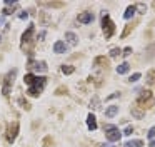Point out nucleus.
<instances>
[{
    "label": "nucleus",
    "mask_w": 155,
    "mask_h": 147,
    "mask_svg": "<svg viewBox=\"0 0 155 147\" xmlns=\"http://www.w3.org/2000/svg\"><path fill=\"white\" fill-rule=\"evenodd\" d=\"M137 9L140 10V13H145V10H147V7H145L143 3H138V5H137Z\"/></svg>",
    "instance_id": "obj_27"
},
{
    "label": "nucleus",
    "mask_w": 155,
    "mask_h": 147,
    "mask_svg": "<svg viewBox=\"0 0 155 147\" xmlns=\"http://www.w3.org/2000/svg\"><path fill=\"white\" fill-rule=\"evenodd\" d=\"M8 29H10V25H8V23H5V27H4V29H2V30H0V42L4 40V35H5V33H7V32H8Z\"/></svg>",
    "instance_id": "obj_21"
},
{
    "label": "nucleus",
    "mask_w": 155,
    "mask_h": 147,
    "mask_svg": "<svg viewBox=\"0 0 155 147\" xmlns=\"http://www.w3.org/2000/svg\"><path fill=\"white\" fill-rule=\"evenodd\" d=\"M150 147H155V140H152V142H150Z\"/></svg>",
    "instance_id": "obj_33"
},
{
    "label": "nucleus",
    "mask_w": 155,
    "mask_h": 147,
    "mask_svg": "<svg viewBox=\"0 0 155 147\" xmlns=\"http://www.w3.org/2000/svg\"><path fill=\"white\" fill-rule=\"evenodd\" d=\"M132 115H134L135 119H142V117L145 115V112L143 110H138L137 107H132Z\"/></svg>",
    "instance_id": "obj_18"
},
{
    "label": "nucleus",
    "mask_w": 155,
    "mask_h": 147,
    "mask_svg": "<svg viewBox=\"0 0 155 147\" xmlns=\"http://www.w3.org/2000/svg\"><path fill=\"white\" fill-rule=\"evenodd\" d=\"M147 137H148V139H153V137H155V127H150V130L147 132Z\"/></svg>",
    "instance_id": "obj_25"
},
{
    "label": "nucleus",
    "mask_w": 155,
    "mask_h": 147,
    "mask_svg": "<svg viewBox=\"0 0 155 147\" xmlns=\"http://www.w3.org/2000/svg\"><path fill=\"white\" fill-rule=\"evenodd\" d=\"M124 145L125 147H142V145H143V142H142V140H138V139L137 140H127Z\"/></svg>",
    "instance_id": "obj_17"
},
{
    "label": "nucleus",
    "mask_w": 155,
    "mask_h": 147,
    "mask_svg": "<svg viewBox=\"0 0 155 147\" xmlns=\"http://www.w3.org/2000/svg\"><path fill=\"white\" fill-rule=\"evenodd\" d=\"M118 114V105H110L105 110V117H115Z\"/></svg>",
    "instance_id": "obj_14"
},
{
    "label": "nucleus",
    "mask_w": 155,
    "mask_h": 147,
    "mask_svg": "<svg viewBox=\"0 0 155 147\" xmlns=\"http://www.w3.org/2000/svg\"><path fill=\"white\" fill-rule=\"evenodd\" d=\"M135 10H137V7H135V5H130V7H127V10H125V13H124V19H125V20H130L132 17H134Z\"/></svg>",
    "instance_id": "obj_13"
},
{
    "label": "nucleus",
    "mask_w": 155,
    "mask_h": 147,
    "mask_svg": "<svg viewBox=\"0 0 155 147\" xmlns=\"http://www.w3.org/2000/svg\"><path fill=\"white\" fill-rule=\"evenodd\" d=\"M145 100H148V102H152V92H150V90H143V92H140V94H138V99H137V102H138V104H143Z\"/></svg>",
    "instance_id": "obj_10"
},
{
    "label": "nucleus",
    "mask_w": 155,
    "mask_h": 147,
    "mask_svg": "<svg viewBox=\"0 0 155 147\" xmlns=\"http://www.w3.org/2000/svg\"><path fill=\"white\" fill-rule=\"evenodd\" d=\"M105 137H107L108 142H118L120 137H122V134H120V130H118V127H117V129H114V130L105 132Z\"/></svg>",
    "instance_id": "obj_7"
},
{
    "label": "nucleus",
    "mask_w": 155,
    "mask_h": 147,
    "mask_svg": "<svg viewBox=\"0 0 155 147\" xmlns=\"http://www.w3.org/2000/svg\"><path fill=\"white\" fill-rule=\"evenodd\" d=\"M17 134H18V122L8 124V127H7V142H8V144L15 142V139H17Z\"/></svg>",
    "instance_id": "obj_4"
},
{
    "label": "nucleus",
    "mask_w": 155,
    "mask_h": 147,
    "mask_svg": "<svg viewBox=\"0 0 155 147\" xmlns=\"http://www.w3.org/2000/svg\"><path fill=\"white\" fill-rule=\"evenodd\" d=\"M87 127H88V130H92V132L97 129V119H95L94 114H88L87 115Z\"/></svg>",
    "instance_id": "obj_11"
},
{
    "label": "nucleus",
    "mask_w": 155,
    "mask_h": 147,
    "mask_svg": "<svg viewBox=\"0 0 155 147\" xmlns=\"http://www.w3.org/2000/svg\"><path fill=\"white\" fill-rule=\"evenodd\" d=\"M28 69L34 70V72H47L48 67L44 60H40V62H38V60H30V62H28Z\"/></svg>",
    "instance_id": "obj_5"
},
{
    "label": "nucleus",
    "mask_w": 155,
    "mask_h": 147,
    "mask_svg": "<svg viewBox=\"0 0 155 147\" xmlns=\"http://www.w3.org/2000/svg\"><path fill=\"white\" fill-rule=\"evenodd\" d=\"M90 109L92 110H98L100 109V99H98V95H94L90 100Z\"/></svg>",
    "instance_id": "obj_15"
},
{
    "label": "nucleus",
    "mask_w": 155,
    "mask_h": 147,
    "mask_svg": "<svg viewBox=\"0 0 155 147\" xmlns=\"http://www.w3.org/2000/svg\"><path fill=\"white\" fill-rule=\"evenodd\" d=\"M120 52H122V50L118 49V47H114V49L110 50V57H118V55H120Z\"/></svg>",
    "instance_id": "obj_22"
},
{
    "label": "nucleus",
    "mask_w": 155,
    "mask_h": 147,
    "mask_svg": "<svg viewBox=\"0 0 155 147\" xmlns=\"http://www.w3.org/2000/svg\"><path fill=\"white\" fill-rule=\"evenodd\" d=\"M130 53H132V49H130V47H127V49L124 50V57H128Z\"/></svg>",
    "instance_id": "obj_30"
},
{
    "label": "nucleus",
    "mask_w": 155,
    "mask_h": 147,
    "mask_svg": "<svg viewBox=\"0 0 155 147\" xmlns=\"http://www.w3.org/2000/svg\"><path fill=\"white\" fill-rule=\"evenodd\" d=\"M34 32H35V27H34V23H32V25H28L27 32H24V35H22V45H25L27 42H30V37H32Z\"/></svg>",
    "instance_id": "obj_9"
},
{
    "label": "nucleus",
    "mask_w": 155,
    "mask_h": 147,
    "mask_svg": "<svg viewBox=\"0 0 155 147\" xmlns=\"http://www.w3.org/2000/svg\"><path fill=\"white\" fill-rule=\"evenodd\" d=\"M15 7H18V5H10V7H5L2 12H4V15H10V13H14V9Z\"/></svg>",
    "instance_id": "obj_20"
},
{
    "label": "nucleus",
    "mask_w": 155,
    "mask_h": 147,
    "mask_svg": "<svg viewBox=\"0 0 155 147\" xmlns=\"http://www.w3.org/2000/svg\"><path fill=\"white\" fill-rule=\"evenodd\" d=\"M27 17H28V12H22L20 15H18V19H20V20H25Z\"/></svg>",
    "instance_id": "obj_29"
},
{
    "label": "nucleus",
    "mask_w": 155,
    "mask_h": 147,
    "mask_svg": "<svg viewBox=\"0 0 155 147\" xmlns=\"http://www.w3.org/2000/svg\"><path fill=\"white\" fill-rule=\"evenodd\" d=\"M100 147H107V145H100Z\"/></svg>",
    "instance_id": "obj_34"
},
{
    "label": "nucleus",
    "mask_w": 155,
    "mask_h": 147,
    "mask_svg": "<svg viewBox=\"0 0 155 147\" xmlns=\"http://www.w3.org/2000/svg\"><path fill=\"white\" fill-rule=\"evenodd\" d=\"M132 132H134V127H130V125H128L127 129H125V132H124V134H125V135H130Z\"/></svg>",
    "instance_id": "obj_28"
},
{
    "label": "nucleus",
    "mask_w": 155,
    "mask_h": 147,
    "mask_svg": "<svg viewBox=\"0 0 155 147\" xmlns=\"http://www.w3.org/2000/svg\"><path fill=\"white\" fill-rule=\"evenodd\" d=\"M140 77H142V75H140V74L137 72V74H134V75H132L130 79H128V82H137V80L140 79Z\"/></svg>",
    "instance_id": "obj_23"
},
{
    "label": "nucleus",
    "mask_w": 155,
    "mask_h": 147,
    "mask_svg": "<svg viewBox=\"0 0 155 147\" xmlns=\"http://www.w3.org/2000/svg\"><path fill=\"white\" fill-rule=\"evenodd\" d=\"M74 67L72 65H62V72L65 74V75H70V74H74Z\"/></svg>",
    "instance_id": "obj_19"
},
{
    "label": "nucleus",
    "mask_w": 155,
    "mask_h": 147,
    "mask_svg": "<svg viewBox=\"0 0 155 147\" xmlns=\"http://www.w3.org/2000/svg\"><path fill=\"white\" fill-rule=\"evenodd\" d=\"M102 27H104V33H105V39H110L112 35H114L115 32V25L114 22L110 20V17H108V13H102Z\"/></svg>",
    "instance_id": "obj_3"
},
{
    "label": "nucleus",
    "mask_w": 155,
    "mask_h": 147,
    "mask_svg": "<svg viewBox=\"0 0 155 147\" xmlns=\"http://www.w3.org/2000/svg\"><path fill=\"white\" fill-rule=\"evenodd\" d=\"M67 43L64 42V40H57V42L54 43V52L55 53H65L67 52Z\"/></svg>",
    "instance_id": "obj_8"
},
{
    "label": "nucleus",
    "mask_w": 155,
    "mask_h": 147,
    "mask_svg": "<svg viewBox=\"0 0 155 147\" xmlns=\"http://www.w3.org/2000/svg\"><path fill=\"white\" fill-rule=\"evenodd\" d=\"M77 20H78V23L88 25V23L94 22V13H92V12H82V13H78Z\"/></svg>",
    "instance_id": "obj_6"
},
{
    "label": "nucleus",
    "mask_w": 155,
    "mask_h": 147,
    "mask_svg": "<svg viewBox=\"0 0 155 147\" xmlns=\"http://www.w3.org/2000/svg\"><path fill=\"white\" fill-rule=\"evenodd\" d=\"M114 129H117V125H112V124H105V125H104V130H105V132H108V130H114Z\"/></svg>",
    "instance_id": "obj_24"
},
{
    "label": "nucleus",
    "mask_w": 155,
    "mask_h": 147,
    "mask_svg": "<svg viewBox=\"0 0 155 147\" xmlns=\"http://www.w3.org/2000/svg\"><path fill=\"white\" fill-rule=\"evenodd\" d=\"M65 39H67L68 45H72V47H75L78 43V37L75 35L74 32H67V33H65Z\"/></svg>",
    "instance_id": "obj_12"
},
{
    "label": "nucleus",
    "mask_w": 155,
    "mask_h": 147,
    "mask_svg": "<svg viewBox=\"0 0 155 147\" xmlns=\"http://www.w3.org/2000/svg\"><path fill=\"white\" fill-rule=\"evenodd\" d=\"M128 70H130V65H128V63H127V62H124V63H120V65H118V67H117V74H120V75H122V74H127V72H128Z\"/></svg>",
    "instance_id": "obj_16"
},
{
    "label": "nucleus",
    "mask_w": 155,
    "mask_h": 147,
    "mask_svg": "<svg viewBox=\"0 0 155 147\" xmlns=\"http://www.w3.org/2000/svg\"><path fill=\"white\" fill-rule=\"evenodd\" d=\"M5 5H7V7H10V5H18V2H15V0H5Z\"/></svg>",
    "instance_id": "obj_26"
},
{
    "label": "nucleus",
    "mask_w": 155,
    "mask_h": 147,
    "mask_svg": "<svg viewBox=\"0 0 155 147\" xmlns=\"http://www.w3.org/2000/svg\"><path fill=\"white\" fill-rule=\"evenodd\" d=\"M15 75H17V69H12L10 72L5 75L4 79V85H2V94L4 95H8L12 92V85H14V80H15Z\"/></svg>",
    "instance_id": "obj_2"
},
{
    "label": "nucleus",
    "mask_w": 155,
    "mask_h": 147,
    "mask_svg": "<svg viewBox=\"0 0 155 147\" xmlns=\"http://www.w3.org/2000/svg\"><path fill=\"white\" fill-rule=\"evenodd\" d=\"M153 75H155V69L148 72V80H153Z\"/></svg>",
    "instance_id": "obj_31"
},
{
    "label": "nucleus",
    "mask_w": 155,
    "mask_h": 147,
    "mask_svg": "<svg viewBox=\"0 0 155 147\" xmlns=\"http://www.w3.org/2000/svg\"><path fill=\"white\" fill-rule=\"evenodd\" d=\"M24 82L27 84V94L30 97H38L44 90L45 84H47V79L45 77H38V75H34V74H27L24 77Z\"/></svg>",
    "instance_id": "obj_1"
},
{
    "label": "nucleus",
    "mask_w": 155,
    "mask_h": 147,
    "mask_svg": "<svg viewBox=\"0 0 155 147\" xmlns=\"http://www.w3.org/2000/svg\"><path fill=\"white\" fill-rule=\"evenodd\" d=\"M44 37H45V30H42V32L38 33V37H37V39H38V40H44Z\"/></svg>",
    "instance_id": "obj_32"
}]
</instances>
